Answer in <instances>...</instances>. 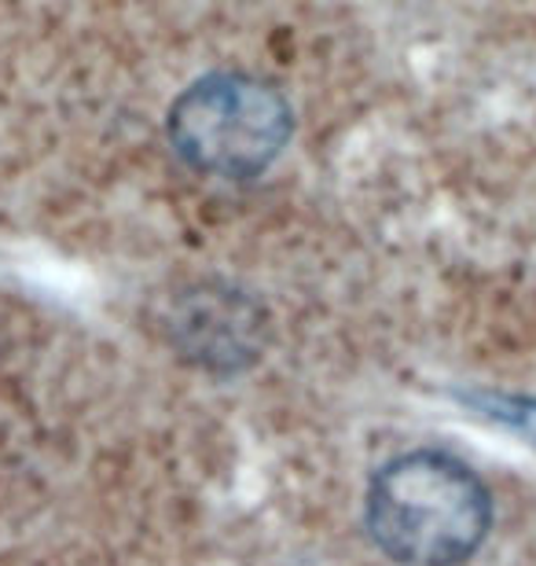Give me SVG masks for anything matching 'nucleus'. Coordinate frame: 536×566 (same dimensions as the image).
Segmentation results:
<instances>
[{"instance_id": "f257e3e1", "label": "nucleus", "mask_w": 536, "mask_h": 566, "mask_svg": "<svg viewBox=\"0 0 536 566\" xmlns=\"http://www.w3.org/2000/svg\"><path fill=\"white\" fill-rule=\"evenodd\" d=\"M368 530L401 566H460L493 530V493L463 460L416 449L371 479Z\"/></svg>"}, {"instance_id": "f03ea898", "label": "nucleus", "mask_w": 536, "mask_h": 566, "mask_svg": "<svg viewBox=\"0 0 536 566\" xmlns=\"http://www.w3.org/2000/svg\"><path fill=\"white\" fill-rule=\"evenodd\" d=\"M291 107L250 74L199 77L169 111L177 155L213 177H258L291 140Z\"/></svg>"}, {"instance_id": "7ed1b4c3", "label": "nucleus", "mask_w": 536, "mask_h": 566, "mask_svg": "<svg viewBox=\"0 0 536 566\" xmlns=\"http://www.w3.org/2000/svg\"><path fill=\"white\" fill-rule=\"evenodd\" d=\"M488 416H496L500 423L518 430L522 438L536 446V401L529 398H482L477 401Z\"/></svg>"}]
</instances>
